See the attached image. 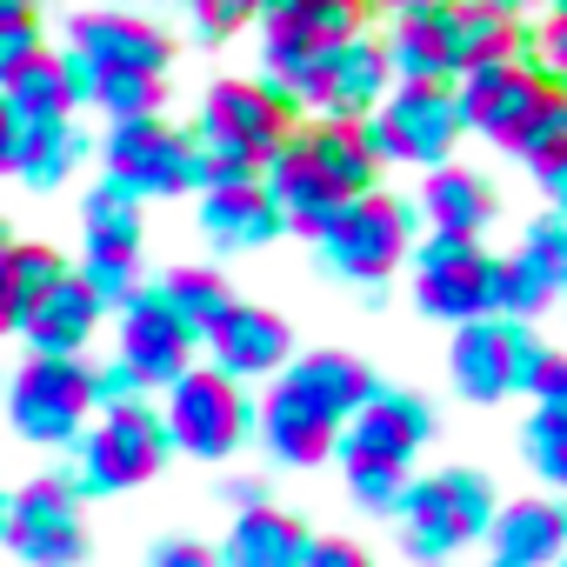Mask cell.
Returning <instances> with one entry per match:
<instances>
[{
    "instance_id": "obj_39",
    "label": "cell",
    "mask_w": 567,
    "mask_h": 567,
    "mask_svg": "<svg viewBox=\"0 0 567 567\" xmlns=\"http://www.w3.org/2000/svg\"><path fill=\"white\" fill-rule=\"evenodd\" d=\"M68 267H74V260H68L61 247H48V240H14V301L28 308L41 288H54ZM21 308H14V315H21Z\"/></svg>"
},
{
    "instance_id": "obj_2",
    "label": "cell",
    "mask_w": 567,
    "mask_h": 567,
    "mask_svg": "<svg viewBox=\"0 0 567 567\" xmlns=\"http://www.w3.org/2000/svg\"><path fill=\"white\" fill-rule=\"evenodd\" d=\"M301 127L295 101L260 74H220L207 81L194 107V194L207 187H247L274 161V147Z\"/></svg>"
},
{
    "instance_id": "obj_54",
    "label": "cell",
    "mask_w": 567,
    "mask_h": 567,
    "mask_svg": "<svg viewBox=\"0 0 567 567\" xmlns=\"http://www.w3.org/2000/svg\"><path fill=\"white\" fill-rule=\"evenodd\" d=\"M0 181H8V107H0Z\"/></svg>"
},
{
    "instance_id": "obj_17",
    "label": "cell",
    "mask_w": 567,
    "mask_h": 567,
    "mask_svg": "<svg viewBox=\"0 0 567 567\" xmlns=\"http://www.w3.org/2000/svg\"><path fill=\"white\" fill-rule=\"evenodd\" d=\"M121 321H114V361L154 394V388H167V381H181L187 368H194V354H200V341L181 328V315L154 295V288H141L127 308H114Z\"/></svg>"
},
{
    "instance_id": "obj_34",
    "label": "cell",
    "mask_w": 567,
    "mask_h": 567,
    "mask_svg": "<svg viewBox=\"0 0 567 567\" xmlns=\"http://www.w3.org/2000/svg\"><path fill=\"white\" fill-rule=\"evenodd\" d=\"M167 107V81H141V74H114V81H94L87 87V114L101 121H147Z\"/></svg>"
},
{
    "instance_id": "obj_57",
    "label": "cell",
    "mask_w": 567,
    "mask_h": 567,
    "mask_svg": "<svg viewBox=\"0 0 567 567\" xmlns=\"http://www.w3.org/2000/svg\"><path fill=\"white\" fill-rule=\"evenodd\" d=\"M554 567H567V554H560V560H554Z\"/></svg>"
},
{
    "instance_id": "obj_13",
    "label": "cell",
    "mask_w": 567,
    "mask_h": 567,
    "mask_svg": "<svg viewBox=\"0 0 567 567\" xmlns=\"http://www.w3.org/2000/svg\"><path fill=\"white\" fill-rule=\"evenodd\" d=\"M408 295L427 321L467 328L481 315H494V254L481 240H441L421 234L408 254Z\"/></svg>"
},
{
    "instance_id": "obj_52",
    "label": "cell",
    "mask_w": 567,
    "mask_h": 567,
    "mask_svg": "<svg viewBox=\"0 0 567 567\" xmlns=\"http://www.w3.org/2000/svg\"><path fill=\"white\" fill-rule=\"evenodd\" d=\"M487 8H501V14H514V21H527V14H540V0H487Z\"/></svg>"
},
{
    "instance_id": "obj_49",
    "label": "cell",
    "mask_w": 567,
    "mask_h": 567,
    "mask_svg": "<svg viewBox=\"0 0 567 567\" xmlns=\"http://www.w3.org/2000/svg\"><path fill=\"white\" fill-rule=\"evenodd\" d=\"M414 8H441V0H368L374 28H381V21H394V14H414Z\"/></svg>"
},
{
    "instance_id": "obj_36",
    "label": "cell",
    "mask_w": 567,
    "mask_h": 567,
    "mask_svg": "<svg viewBox=\"0 0 567 567\" xmlns=\"http://www.w3.org/2000/svg\"><path fill=\"white\" fill-rule=\"evenodd\" d=\"M520 454H527V467H534L547 487H560V494H567V414L534 408V414H527V427H520Z\"/></svg>"
},
{
    "instance_id": "obj_28",
    "label": "cell",
    "mask_w": 567,
    "mask_h": 567,
    "mask_svg": "<svg viewBox=\"0 0 567 567\" xmlns=\"http://www.w3.org/2000/svg\"><path fill=\"white\" fill-rule=\"evenodd\" d=\"M280 374H288V381H295L315 408H328L341 427H348V421L368 408V394L381 388V381H374V368H368L361 354H348V348H315V354H295Z\"/></svg>"
},
{
    "instance_id": "obj_33",
    "label": "cell",
    "mask_w": 567,
    "mask_h": 567,
    "mask_svg": "<svg viewBox=\"0 0 567 567\" xmlns=\"http://www.w3.org/2000/svg\"><path fill=\"white\" fill-rule=\"evenodd\" d=\"M507 154H514V161H520V167H527L540 187H547V181L567 167V94H554V101L534 114V127H527V134H520Z\"/></svg>"
},
{
    "instance_id": "obj_46",
    "label": "cell",
    "mask_w": 567,
    "mask_h": 567,
    "mask_svg": "<svg viewBox=\"0 0 567 567\" xmlns=\"http://www.w3.org/2000/svg\"><path fill=\"white\" fill-rule=\"evenodd\" d=\"M147 567H220V560H214V547H200V540H161V547L147 554Z\"/></svg>"
},
{
    "instance_id": "obj_47",
    "label": "cell",
    "mask_w": 567,
    "mask_h": 567,
    "mask_svg": "<svg viewBox=\"0 0 567 567\" xmlns=\"http://www.w3.org/2000/svg\"><path fill=\"white\" fill-rule=\"evenodd\" d=\"M14 240L8 247H0V334H14Z\"/></svg>"
},
{
    "instance_id": "obj_51",
    "label": "cell",
    "mask_w": 567,
    "mask_h": 567,
    "mask_svg": "<svg viewBox=\"0 0 567 567\" xmlns=\"http://www.w3.org/2000/svg\"><path fill=\"white\" fill-rule=\"evenodd\" d=\"M8 21H41V0H0V28Z\"/></svg>"
},
{
    "instance_id": "obj_1",
    "label": "cell",
    "mask_w": 567,
    "mask_h": 567,
    "mask_svg": "<svg viewBox=\"0 0 567 567\" xmlns=\"http://www.w3.org/2000/svg\"><path fill=\"white\" fill-rule=\"evenodd\" d=\"M260 187L280 207V227L315 240L354 194L381 187V167H374L361 127H348V121H301L288 141L274 147V161L260 167Z\"/></svg>"
},
{
    "instance_id": "obj_35",
    "label": "cell",
    "mask_w": 567,
    "mask_h": 567,
    "mask_svg": "<svg viewBox=\"0 0 567 567\" xmlns=\"http://www.w3.org/2000/svg\"><path fill=\"white\" fill-rule=\"evenodd\" d=\"M260 0H181V21L194 48H227L234 34H254Z\"/></svg>"
},
{
    "instance_id": "obj_58",
    "label": "cell",
    "mask_w": 567,
    "mask_h": 567,
    "mask_svg": "<svg viewBox=\"0 0 567 567\" xmlns=\"http://www.w3.org/2000/svg\"><path fill=\"white\" fill-rule=\"evenodd\" d=\"M487 567H501V560H487Z\"/></svg>"
},
{
    "instance_id": "obj_16",
    "label": "cell",
    "mask_w": 567,
    "mask_h": 567,
    "mask_svg": "<svg viewBox=\"0 0 567 567\" xmlns=\"http://www.w3.org/2000/svg\"><path fill=\"white\" fill-rule=\"evenodd\" d=\"M454 101H461V127L481 134V141H494V147L507 154V147L534 127V114L554 101V87L514 54V61H494V68L461 74V81H454Z\"/></svg>"
},
{
    "instance_id": "obj_44",
    "label": "cell",
    "mask_w": 567,
    "mask_h": 567,
    "mask_svg": "<svg viewBox=\"0 0 567 567\" xmlns=\"http://www.w3.org/2000/svg\"><path fill=\"white\" fill-rule=\"evenodd\" d=\"M527 394H534V408H547V414H567V354H540V368H534V381H527Z\"/></svg>"
},
{
    "instance_id": "obj_32",
    "label": "cell",
    "mask_w": 567,
    "mask_h": 567,
    "mask_svg": "<svg viewBox=\"0 0 567 567\" xmlns=\"http://www.w3.org/2000/svg\"><path fill=\"white\" fill-rule=\"evenodd\" d=\"M0 107H8V114H74V94H68V74H61L54 41H48L34 61H21V68L8 74V87H0Z\"/></svg>"
},
{
    "instance_id": "obj_8",
    "label": "cell",
    "mask_w": 567,
    "mask_h": 567,
    "mask_svg": "<svg viewBox=\"0 0 567 567\" xmlns=\"http://www.w3.org/2000/svg\"><path fill=\"white\" fill-rule=\"evenodd\" d=\"M161 427L167 447L187 461H227L254 441V394L227 374H214L207 361H194L181 381L161 388Z\"/></svg>"
},
{
    "instance_id": "obj_50",
    "label": "cell",
    "mask_w": 567,
    "mask_h": 567,
    "mask_svg": "<svg viewBox=\"0 0 567 567\" xmlns=\"http://www.w3.org/2000/svg\"><path fill=\"white\" fill-rule=\"evenodd\" d=\"M94 8H127V14H167L181 0H94Z\"/></svg>"
},
{
    "instance_id": "obj_22",
    "label": "cell",
    "mask_w": 567,
    "mask_h": 567,
    "mask_svg": "<svg viewBox=\"0 0 567 567\" xmlns=\"http://www.w3.org/2000/svg\"><path fill=\"white\" fill-rule=\"evenodd\" d=\"M107 308L87 295V280L68 267L54 288H41L21 315H14V334L28 341V354H87L94 334H101Z\"/></svg>"
},
{
    "instance_id": "obj_9",
    "label": "cell",
    "mask_w": 567,
    "mask_h": 567,
    "mask_svg": "<svg viewBox=\"0 0 567 567\" xmlns=\"http://www.w3.org/2000/svg\"><path fill=\"white\" fill-rule=\"evenodd\" d=\"M94 421V361L87 354H28L8 381V427L28 447H68Z\"/></svg>"
},
{
    "instance_id": "obj_26",
    "label": "cell",
    "mask_w": 567,
    "mask_h": 567,
    "mask_svg": "<svg viewBox=\"0 0 567 567\" xmlns=\"http://www.w3.org/2000/svg\"><path fill=\"white\" fill-rule=\"evenodd\" d=\"M487 540H494V560L501 567H554L567 554V501H554V494L507 501L494 514Z\"/></svg>"
},
{
    "instance_id": "obj_25",
    "label": "cell",
    "mask_w": 567,
    "mask_h": 567,
    "mask_svg": "<svg viewBox=\"0 0 567 567\" xmlns=\"http://www.w3.org/2000/svg\"><path fill=\"white\" fill-rule=\"evenodd\" d=\"M194 220H200V234H207L214 254H260V247H274L280 234H288V227H280V207L267 200L260 181L194 194Z\"/></svg>"
},
{
    "instance_id": "obj_3",
    "label": "cell",
    "mask_w": 567,
    "mask_h": 567,
    "mask_svg": "<svg viewBox=\"0 0 567 567\" xmlns=\"http://www.w3.org/2000/svg\"><path fill=\"white\" fill-rule=\"evenodd\" d=\"M61 74L74 94V114H87V87L114 81V74H141V81H167L181 41L161 28V14H127V8H81L61 21Z\"/></svg>"
},
{
    "instance_id": "obj_15",
    "label": "cell",
    "mask_w": 567,
    "mask_h": 567,
    "mask_svg": "<svg viewBox=\"0 0 567 567\" xmlns=\"http://www.w3.org/2000/svg\"><path fill=\"white\" fill-rule=\"evenodd\" d=\"M0 540L21 567H81L87 560V514L81 501L48 474L0 501Z\"/></svg>"
},
{
    "instance_id": "obj_45",
    "label": "cell",
    "mask_w": 567,
    "mask_h": 567,
    "mask_svg": "<svg viewBox=\"0 0 567 567\" xmlns=\"http://www.w3.org/2000/svg\"><path fill=\"white\" fill-rule=\"evenodd\" d=\"M301 567H374V560H368L361 540H348V534H321V540H308Z\"/></svg>"
},
{
    "instance_id": "obj_19",
    "label": "cell",
    "mask_w": 567,
    "mask_h": 567,
    "mask_svg": "<svg viewBox=\"0 0 567 567\" xmlns=\"http://www.w3.org/2000/svg\"><path fill=\"white\" fill-rule=\"evenodd\" d=\"M434 441V408L421 401V394H408V388H374L368 394V408L341 427V441H334V461H381V467H414V454Z\"/></svg>"
},
{
    "instance_id": "obj_53",
    "label": "cell",
    "mask_w": 567,
    "mask_h": 567,
    "mask_svg": "<svg viewBox=\"0 0 567 567\" xmlns=\"http://www.w3.org/2000/svg\"><path fill=\"white\" fill-rule=\"evenodd\" d=\"M547 200H554V214H560V220H567V167H560V174H554V181H547Z\"/></svg>"
},
{
    "instance_id": "obj_37",
    "label": "cell",
    "mask_w": 567,
    "mask_h": 567,
    "mask_svg": "<svg viewBox=\"0 0 567 567\" xmlns=\"http://www.w3.org/2000/svg\"><path fill=\"white\" fill-rule=\"evenodd\" d=\"M441 481H447V494H454L461 534H467V540H487V527H494V514H501L494 481H487L481 467H441Z\"/></svg>"
},
{
    "instance_id": "obj_21",
    "label": "cell",
    "mask_w": 567,
    "mask_h": 567,
    "mask_svg": "<svg viewBox=\"0 0 567 567\" xmlns=\"http://www.w3.org/2000/svg\"><path fill=\"white\" fill-rule=\"evenodd\" d=\"M254 434H260V447H267L280 467H321V461H334L341 421H334L328 408H315L288 374H274L267 394L254 401Z\"/></svg>"
},
{
    "instance_id": "obj_29",
    "label": "cell",
    "mask_w": 567,
    "mask_h": 567,
    "mask_svg": "<svg viewBox=\"0 0 567 567\" xmlns=\"http://www.w3.org/2000/svg\"><path fill=\"white\" fill-rule=\"evenodd\" d=\"M394 527H401V547H408L414 560H447V554L467 547L461 514H454V494H447L441 474L401 487V501H394Z\"/></svg>"
},
{
    "instance_id": "obj_14",
    "label": "cell",
    "mask_w": 567,
    "mask_h": 567,
    "mask_svg": "<svg viewBox=\"0 0 567 567\" xmlns=\"http://www.w3.org/2000/svg\"><path fill=\"white\" fill-rule=\"evenodd\" d=\"M540 354H547V348L534 341V328L501 321V315H481V321L454 328V341H447V381H454L461 401H481V408H487V401L527 394Z\"/></svg>"
},
{
    "instance_id": "obj_56",
    "label": "cell",
    "mask_w": 567,
    "mask_h": 567,
    "mask_svg": "<svg viewBox=\"0 0 567 567\" xmlns=\"http://www.w3.org/2000/svg\"><path fill=\"white\" fill-rule=\"evenodd\" d=\"M8 240H14V227H8V220H0V247H8Z\"/></svg>"
},
{
    "instance_id": "obj_41",
    "label": "cell",
    "mask_w": 567,
    "mask_h": 567,
    "mask_svg": "<svg viewBox=\"0 0 567 567\" xmlns=\"http://www.w3.org/2000/svg\"><path fill=\"white\" fill-rule=\"evenodd\" d=\"M540 267H547V280H554V301H567V220L560 214H540L534 227H527V240H520Z\"/></svg>"
},
{
    "instance_id": "obj_5",
    "label": "cell",
    "mask_w": 567,
    "mask_h": 567,
    "mask_svg": "<svg viewBox=\"0 0 567 567\" xmlns=\"http://www.w3.org/2000/svg\"><path fill=\"white\" fill-rule=\"evenodd\" d=\"M414 240H421L414 207L401 194H388V187H368L315 234V254H321V267L334 280H348V288H388V280L408 267Z\"/></svg>"
},
{
    "instance_id": "obj_43",
    "label": "cell",
    "mask_w": 567,
    "mask_h": 567,
    "mask_svg": "<svg viewBox=\"0 0 567 567\" xmlns=\"http://www.w3.org/2000/svg\"><path fill=\"white\" fill-rule=\"evenodd\" d=\"M41 48H48L41 21H8V28H0V87H8V74H14L21 61H34Z\"/></svg>"
},
{
    "instance_id": "obj_40",
    "label": "cell",
    "mask_w": 567,
    "mask_h": 567,
    "mask_svg": "<svg viewBox=\"0 0 567 567\" xmlns=\"http://www.w3.org/2000/svg\"><path fill=\"white\" fill-rule=\"evenodd\" d=\"M341 474H348V494H354L368 514H394L401 487L414 481V474H401V467H381V461H341Z\"/></svg>"
},
{
    "instance_id": "obj_42",
    "label": "cell",
    "mask_w": 567,
    "mask_h": 567,
    "mask_svg": "<svg viewBox=\"0 0 567 567\" xmlns=\"http://www.w3.org/2000/svg\"><path fill=\"white\" fill-rule=\"evenodd\" d=\"M134 401H147V388L107 354V361H94V414H114V408H134Z\"/></svg>"
},
{
    "instance_id": "obj_4",
    "label": "cell",
    "mask_w": 567,
    "mask_h": 567,
    "mask_svg": "<svg viewBox=\"0 0 567 567\" xmlns=\"http://www.w3.org/2000/svg\"><path fill=\"white\" fill-rule=\"evenodd\" d=\"M167 427H161V408L154 401H134V408H114L101 414L94 427H81L68 441V467L54 474L74 501H107V494H127L141 481H154L167 467Z\"/></svg>"
},
{
    "instance_id": "obj_6",
    "label": "cell",
    "mask_w": 567,
    "mask_h": 567,
    "mask_svg": "<svg viewBox=\"0 0 567 567\" xmlns=\"http://www.w3.org/2000/svg\"><path fill=\"white\" fill-rule=\"evenodd\" d=\"M354 127H361L374 167H421V174H427V167H447L454 147L467 141L461 101H454V87H441V81H394L388 101H381L368 121H354Z\"/></svg>"
},
{
    "instance_id": "obj_12",
    "label": "cell",
    "mask_w": 567,
    "mask_h": 567,
    "mask_svg": "<svg viewBox=\"0 0 567 567\" xmlns=\"http://www.w3.org/2000/svg\"><path fill=\"white\" fill-rule=\"evenodd\" d=\"M374 34L368 0H260L254 14V48H260V81H288L315 54Z\"/></svg>"
},
{
    "instance_id": "obj_27",
    "label": "cell",
    "mask_w": 567,
    "mask_h": 567,
    "mask_svg": "<svg viewBox=\"0 0 567 567\" xmlns=\"http://www.w3.org/2000/svg\"><path fill=\"white\" fill-rule=\"evenodd\" d=\"M308 527H301V514H288V507H247V514H234V527H227V540H220V567H301V554H308Z\"/></svg>"
},
{
    "instance_id": "obj_10",
    "label": "cell",
    "mask_w": 567,
    "mask_h": 567,
    "mask_svg": "<svg viewBox=\"0 0 567 567\" xmlns=\"http://www.w3.org/2000/svg\"><path fill=\"white\" fill-rule=\"evenodd\" d=\"M274 87L295 101L301 121H348V127H354V121H368V114L388 101L394 68H388V54H381L374 34H354V41L315 54L308 68H295L288 81H274Z\"/></svg>"
},
{
    "instance_id": "obj_55",
    "label": "cell",
    "mask_w": 567,
    "mask_h": 567,
    "mask_svg": "<svg viewBox=\"0 0 567 567\" xmlns=\"http://www.w3.org/2000/svg\"><path fill=\"white\" fill-rule=\"evenodd\" d=\"M540 14H567V0H540Z\"/></svg>"
},
{
    "instance_id": "obj_18",
    "label": "cell",
    "mask_w": 567,
    "mask_h": 567,
    "mask_svg": "<svg viewBox=\"0 0 567 567\" xmlns=\"http://www.w3.org/2000/svg\"><path fill=\"white\" fill-rule=\"evenodd\" d=\"M94 161V134L81 114H8V181L28 194H61Z\"/></svg>"
},
{
    "instance_id": "obj_48",
    "label": "cell",
    "mask_w": 567,
    "mask_h": 567,
    "mask_svg": "<svg viewBox=\"0 0 567 567\" xmlns=\"http://www.w3.org/2000/svg\"><path fill=\"white\" fill-rule=\"evenodd\" d=\"M227 507H234V514H247V507H267V481H254V474L227 481Z\"/></svg>"
},
{
    "instance_id": "obj_7",
    "label": "cell",
    "mask_w": 567,
    "mask_h": 567,
    "mask_svg": "<svg viewBox=\"0 0 567 567\" xmlns=\"http://www.w3.org/2000/svg\"><path fill=\"white\" fill-rule=\"evenodd\" d=\"M94 161H101V181H107L114 194H127L134 207L194 194V134L174 127L167 114L107 121V127L94 134Z\"/></svg>"
},
{
    "instance_id": "obj_30",
    "label": "cell",
    "mask_w": 567,
    "mask_h": 567,
    "mask_svg": "<svg viewBox=\"0 0 567 567\" xmlns=\"http://www.w3.org/2000/svg\"><path fill=\"white\" fill-rule=\"evenodd\" d=\"M154 295L181 315V328H187L194 341H207V328L240 301V295L227 288V274H220V267H207V260H181V267H167V274L154 280Z\"/></svg>"
},
{
    "instance_id": "obj_31",
    "label": "cell",
    "mask_w": 567,
    "mask_h": 567,
    "mask_svg": "<svg viewBox=\"0 0 567 567\" xmlns=\"http://www.w3.org/2000/svg\"><path fill=\"white\" fill-rule=\"evenodd\" d=\"M547 308H554V280H547V267H540L527 247L494 254V315H501V321L534 328Z\"/></svg>"
},
{
    "instance_id": "obj_11",
    "label": "cell",
    "mask_w": 567,
    "mask_h": 567,
    "mask_svg": "<svg viewBox=\"0 0 567 567\" xmlns=\"http://www.w3.org/2000/svg\"><path fill=\"white\" fill-rule=\"evenodd\" d=\"M141 254H147V220L127 194H114L107 181H94L81 194V260L74 274L87 280V295L114 315L141 295Z\"/></svg>"
},
{
    "instance_id": "obj_38",
    "label": "cell",
    "mask_w": 567,
    "mask_h": 567,
    "mask_svg": "<svg viewBox=\"0 0 567 567\" xmlns=\"http://www.w3.org/2000/svg\"><path fill=\"white\" fill-rule=\"evenodd\" d=\"M520 61H527L554 94H567V14H534V21H527V41H520Z\"/></svg>"
},
{
    "instance_id": "obj_24",
    "label": "cell",
    "mask_w": 567,
    "mask_h": 567,
    "mask_svg": "<svg viewBox=\"0 0 567 567\" xmlns=\"http://www.w3.org/2000/svg\"><path fill=\"white\" fill-rule=\"evenodd\" d=\"M374 41H381L394 81H441V87H454V0L381 21Z\"/></svg>"
},
{
    "instance_id": "obj_23",
    "label": "cell",
    "mask_w": 567,
    "mask_h": 567,
    "mask_svg": "<svg viewBox=\"0 0 567 567\" xmlns=\"http://www.w3.org/2000/svg\"><path fill=\"white\" fill-rule=\"evenodd\" d=\"M408 207H414V220H421L427 234H441V240H481V234L494 227V214H501L494 181L474 174V167H461V161L427 167V174H421V194H414Z\"/></svg>"
},
{
    "instance_id": "obj_59",
    "label": "cell",
    "mask_w": 567,
    "mask_h": 567,
    "mask_svg": "<svg viewBox=\"0 0 567 567\" xmlns=\"http://www.w3.org/2000/svg\"><path fill=\"white\" fill-rule=\"evenodd\" d=\"M0 501H8V494H0Z\"/></svg>"
},
{
    "instance_id": "obj_20",
    "label": "cell",
    "mask_w": 567,
    "mask_h": 567,
    "mask_svg": "<svg viewBox=\"0 0 567 567\" xmlns=\"http://www.w3.org/2000/svg\"><path fill=\"white\" fill-rule=\"evenodd\" d=\"M200 354H207V368L214 374H227V381H274L280 368L295 361V328H288V315H274V308H260V301H234L214 328H207V341H200Z\"/></svg>"
}]
</instances>
